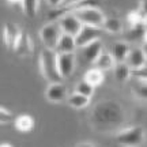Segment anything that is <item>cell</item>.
I'll return each instance as SVG.
<instances>
[{
    "label": "cell",
    "instance_id": "11",
    "mask_svg": "<svg viewBox=\"0 0 147 147\" xmlns=\"http://www.w3.org/2000/svg\"><path fill=\"white\" fill-rule=\"evenodd\" d=\"M45 97H47L48 101L51 102H63L68 98V94H67V89L61 82H53L48 86L47 91H45Z\"/></svg>",
    "mask_w": 147,
    "mask_h": 147
},
{
    "label": "cell",
    "instance_id": "22",
    "mask_svg": "<svg viewBox=\"0 0 147 147\" xmlns=\"http://www.w3.org/2000/svg\"><path fill=\"white\" fill-rule=\"evenodd\" d=\"M22 8L29 18H34L40 10V0H23Z\"/></svg>",
    "mask_w": 147,
    "mask_h": 147
},
{
    "label": "cell",
    "instance_id": "12",
    "mask_svg": "<svg viewBox=\"0 0 147 147\" xmlns=\"http://www.w3.org/2000/svg\"><path fill=\"white\" fill-rule=\"evenodd\" d=\"M125 63L132 69L140 68L147 64V52L144 48H131V52L127 57Z\"/></svg>",
    "mask_w": 147,
    "mask_h": 147
},
{
    "label": "cell",
    "instance_id": "9",
    "mask_svg": "<svg viewBox=\"0 0 147 147\" xmlns=\"http://www.w3.org/2000/svg\"><path fill=\"white\" fill-rule=\"evenodd\" d=\"M57 64H59V71L63 79L69 78L75 71V65H76V59L74 53H57Z\"/></svg>",
    "mask_w": 147,
    "mask_h": 147
},
{
    "label": "cell",
    "instance_id": "28",
    "mask_svg": "<svg viewBox=\"0 0 147 147\" xmlns=\"http://www.w3.org/2000/svg\"><path fill=\"white\" fill-rule=\"evenodd\" d=\"M65 0H48V4L51 5L52 8H56V7H60V5L64 4Z\"/></svg>",
    "mask_w": 147,
    "mask_h": 147
},
{
    "label": "cell",
    "instance_id": "30",
    "mask_svg": "<svg viewBox=\"0 0 147 147\" xmlns=\"http://www.w3.org/2000/svg\"><path fill=\"white\" fill-rule=\"evenodd\" d=\"M8 3H11V4H22V1L23 0H7Z\"/></svg>",
    "mask_w": 147,
    "mask_h": 147
},
{
    "label": "cell",
    "instance_id": "27",
    "mask_svg": "<svg viewBox=\"0 0 147 147\" xmlns=\"http://www.w3.org/2000/svg\"><path fill=\"white\" fill-rule=\"evenodd\" d=\"M132 78L135 79V80H143V82H146L147 80V64L140 67V68L132 69Z\"/></svg>",
    "mask_w": 147,
    "mask_h": 147
},
{
    "label": "cell",
    "instance_id": "2",
    "mask_svg": "<svg viewBox=\"0 0 147 147\" xmlns=\"http://www.w3.org/2000/svg\"><path fill=\"white\" fill-rule=\"evenodd\" d=\"M40 69H41L42 76L49 80L51 83L53 82H61L63 76L60 75L57 64V52L55 49L44 48L41 55H40Z\"/></svg>",
    "mask_w": 147,
    "mask_h": 147
},
{
    "label": "cell",
    "instance_id": "31",
    "mask_svg": "<svg viewBox=\"0 0 147 147\" xmlns=\"http://www.w3.org/2000/svg\"><path fill=\"white\" fill-rule=\"evenodd\" d=\"M143 41H144V44L147 45V30L143 33Z\"/></svg>",
    "mask_w": 147,
    "mask_h": 147
},
{
    "label": "cell",
    "instance_id": "25",
    "mask_svg": "<svg viewBox=\"0 0 147 147\" xmlns=\"http://www.w3.org/2000/svg\"><path fill=\"white\" fill-rule=\"evenodd\" d=\"M94 86L93 84H90L87 80H80L76 86H75V91L76 93H80V94H83V95H86V97H93V94H94Z\"/></svg>",
    "mask_w": 147,
    "mask_h": 147
},
{
    "label": "cell",
    "instance_id": "13",
    "mask_svg": "<svg viewBox=\"0 0 147 147\" xmlns=\"http://www.w3.org/2000/svg\"><path fill=\"white\" fill-rule=\"evenodd\" d=\"M83 49V57L84 60L90 64H94L95 60L100 57V55L104 52V44L101 40H95V41L90 42L89 45H86Z\"/></svg>",
    "mask_w": 147,
    "mask_h": 147
},
{
    "label": "cell",
    "instance_id": "19",
    "mask_svg": "<svg viewBox=\"0 0 147 147\" xmlns=\"http://www.w3.org/2000/svg\"><path fill=\"white\" fill-rule=\"evenodd\" d=\"M14 127L19 132H29L34 127V119L30 115H21L15 117L14 120Z\"/></svg>",
    "mask_w": 147,
    "mask_h": 147
},
{
    "label": "cell",
    "instance_id": "14",
    "mask_svg": "<svg viewBox=\"0 0 147 147\" xmlns=\"http://www.w3.org/2000/svg\"><path fill=\"white\" fill-rule=\"evenodd\" d=\"M76 40H75V36H71V34H67V33H63L60 40L57 42V47H56V52L57 53H74L76 51Z\"/></svg>",
    "mask_w": 147,
    "mask_h": 147
},
{
    "label": "cell",
    "instance_id": "5",
    "mask_svg": "<svg viewBox=\"0 0 147 147\" xmlns=\"http://www.w3.org/2000/svg\"><path fill=\"white\" fill-rule=\"evenodd\" d=\"M97 3V0H75L72 3L68 4H63L60 7H56L53 10L49 11V15H48V21L49 22H57L60 18H63L67 14H74L78 10L87 7V5H94Z\"/></svg>",
    "mask_w": 147,
    "mask_h": 147
},
{
    "label": "cell",
    "instance_id": "21",
    "mask_svg": "<svg viewBox=\"0 0 147 147\" xmlns=\"http://www.w3.org/2000/svg\"><path fill=\"white\" fill-rule=\"evenodd\" d=\"M83 79L87 80L90 84H93L94 87H97V86L102 84L104 79H105V75H104V71H102V69L94 67V68H90L89 71H86Z\"/></svg>",
    "mask_w": 147,
    "mask_h": 147
},
{
    "label": "cell",
    "instance_id": "23",
    "mask_svg": "<svg viewBox=\"0 0 147 147\" xmlns=\"http://www.w3.org/2000/svg\"><path fill=\"white\" fill-rule=\"evenodd\" d=\"M132 93L136 97L138 100L140 101H146L147 102V80H136L135 84L132 86Z\"/></svg>",
    "mask_w": 147,
    "mask_h": 147
},
{
    "label": "cell",
    "instance_id": "20",
    "mask_svg": "<svg viewBox=\"0 0 147 147\" xmlns=\"http://www.w3.org/2000/svg\"><path fill=\"white\" fill-rule=\"evenodd\" d=\"M67 104L69 106H72L75 109H83L90 104V97H86V95L80 94V93H76L74 91L68 95L67 98Z\"/></svg>",
    "mask_w": 147,
    "mask_h": 147
},
{
    "label": "cell",
    "instance_id": "16",
    "mask_svg": "<svg viewBox=\"0 0 147 147\" xmlns=\"http://www.w3.org/2000/svg\"><path fill=\"white\" fill-rule=\"evenodd\" d=\"M131 52V48L129 45L124 41H117L113 44V48H112V55L113 57L116 59L117 63H124L128 57V55Z\"/></svg>",
    "mask_w": 147,
    "mask_h": 147
},
{
    "label": "cell",
    "instance_id": "4",
    "mask_svg": "<svg viewBox=\"0 0 147 147\" xmlns=\"http://www.w3.org/2000/svg\"><path fill=\"white\" fill-rule=\"evenodd\" d=\"M75 15L79 18V21L82 22L83 25H89V26H97V27H102L104 23L106 21L105 14L97 8L94 5H87L78 10L76 12H74Z\"/></svg>",
    "mask_w": 147,
    "mask_h": 147
},
{
    "label": "cell",
    "instance_id": "8",
    "mask_svg": "<svg viewBox=\"0 0 147 147\" xmlns=\"http://www.w3.org/2000/svg\"><path fill=\"white\" fill-rule=\"evenodd\" d=\"M22 33L23 32L19 29V26L16 23H5L4 27H3V33H1L4 45L8 49L15 51L16 45H18V42L22 37Z\"/></svg>",
    "mask_w": 147,
    "mask_h": 147
},
{
    "label": "cell",
    "instance_id": "3",
    "mask_svg": "<svg viewBox=\"0 0 147 147\" xmlns=\"http://www.w3.org/2000/svg\"><path fill=\"white\" fill-rule=\"evenodd\" d=\"M146 132L140 125H134L121 129L116 135V142L121 146H139L144 142Z\"/></svg>",
    "mask_w": 147,
    "mask_h": 147
},
{
    "label": "cell",
    "instance_id": "6",
    "mask_svg": "<svg viewBox=\"0 0 147 147\" xmlns=\"http://www.w3.org/2000/svg\"><path fill=\"white\" fill-rule=\"evenodd\" d=\"M61 34H63V30H61L59 22H49L47 25H44V27L40 30V38H41L44 47L49 48V49H55V51H56V47H57V42Z\"/></svg>",
    "mask_w": 147,
    "mask_h": 147
},
{
    "label": "cell",
    "instance_id": "18",
    "mask_svg": "<svg viewBox=\"0 0 147 147\" xmlns=\"http://www.w3.org/2000/svg\"><path fill=\"white\" fill-rule=\"evenodd\" d=\"M117 64L116 59L113 57L112 53H108V52H102L100 55V57L95 60L94 65L97 68L102 69V71H110V69L115 68V65Z\"/></svg>",
    "mask_w": 147,
    "mask_h": 147
},
{
    "label": "cell",
    "instance_id": "26",
    "mask_svg": "<svg viewBox=\"0 0 147 147\" xmlns=\"http://www.w3.org/2000/svg\"><path fill=\"white\" fill-rule=\"evenodd\" d=\"M14 120H15V119H14V113H12L11 110H8L7 108L1 106V108H0V123H1L3 125H7V124L12 123Z\"/></svg>",
    "mask_w": 147,
    "mask_h": 147
},
{
    "label": "cell",
    "instance_id": "7",
    "mask_svg": "<svg viewBox=\"0 0 147 147\" xmlns=\"http://www.w3.org/2000/svg\"><path fill=\"white\" fill-rule=\"evenodd\" d=\"M102 30H104L102 27L83 25L82 29H80V32L75 37L78 48H84L86 45H89L90 42L95 41V40H100L101 34H102Z\"/></svg>",
    "mask_w": 147,
    "mask_h": 147
},
{
    "label": "cell",
    "instance_id": "29",
    "mask_svg": "<svg viewBox=\"0 0 147 147\" xmlns=\"http://www.w3.org/2000/svg\"><path fill=\"white\" fill-rule=\"evenodd\" d=\"M139 8H140L142 11H144V12L147 14V0H142V1H140V5H139Z\"/></svg>",
    "mask_w": 147,
    "mask_h": 147
},
{
    "label": "cell",
    "instance_id": "1",
    "mask_svg": "<svg viewBox=\"0 0 147 147\" xmlns=\"http://www.w3.org/2000/svg\"><path fill=\"white\" fill-rule=\"evenodd\" d=\"M94 117L102 125H116L117 123H123L124 120V110L116 101H104L94 110Z\"/></svg>",
    "mask_w": 147,
    "mask_h": 147
},
{
    "label": "cell",
    "instance_id": "17",
    "mask_svg": "<svg viewBox=\"0 0 147 147\" xmlns=\"http://www.w3.org/2000/svg\"><path fill=\"white\" fill-rule=\"evenodd\" d=\"M113 72H115V79L120 83H125L127 80H129L132 78V68L125 61L116 64L115 68H113Z\"/></svg>",
    "mask_w": 147,
    "mask_h": 147
},
{
    "label": "cell",
    "instance_id": "15",
    "mask_svg": "<svg viewBox=\"0 0 147 147\" xmlns=\"http://www.w3.org/2000/svg\"><path fill=\"white\" fill-rule=\"evenodd\" d=\"M33 51H34V44H33L32 37L29 36L26 32H23L22 33L21 40H19V42H18V45H16V48H15V51H14V52H15L18 56L23 57V56H29V55H32Z\"/></svg>",
    "mask_w": 147,
    "mask_h": 147
},
{
    "label": "cell",
    "instance_id": "24",
    "mask_svg": "<svg viewBox=\"0 0 147 147\" xmlns=\"http://www.w3.org/2000/svg\"><path fill=\"white\" fill-rule=\"evenodd\" d=\"M102 29L108 33H112V34H117V33H120L123 30V25H121V22L117 19V18H106L105 23H104V26Z\"/></svg>",
    "mask_w": 147,
    "mask_h": 147
},
{
    "label": "cell",
    "instance_id": "10",
    "mask_svg": "<svg viewBox=\"0 0 147 147\" xmlns=\"http://www.w3.org/2000/svg\"><path fill=\"white\" fill-rule=\"evenodd\" d=\"M57 22L60 23V27H61L63 33H67V34H71V36L75 37L83 26V23L79 21V18L75 14H67L63 18H60Z\"/></svg>",
    "mask_w": 147,
    "mask_h": 147
}]
</instances>
